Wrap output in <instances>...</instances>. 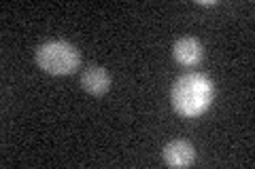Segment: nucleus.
I'll return each mask as SVG.
<instances>
[{
    "label": "nucleus",
    "mask_w": 255,
    "mask_h": 169,
    "mask_svg": "<svg viewBox=\"0 0 255 169\" xmlns=\"http://www.w3.org/2000/svg\"><path fill=\"white\" fill-rule=\"evenodd\" d=\"M213 83L204 74H185L172 87V106L183 116H200L213 102Z\"/></svg>",
    "instance_id": "1"
},
{
    "label": "nucleus",
    "mask_w": 255,
    "mask_h": 169,
    "mask_svg": "<svg viewBox=\"0 0 255 169\" xmlns=\"http://www.w3.org/2000/svg\"><path fill=\"white\" fill-rule=\"evenodd\" d=\"M36 63L47 74L66 76V74H73L79 68L81 55H79L77 47H73L70 43L53 40V43H45L36 49Z\"/></svg>",
    "instance_id": "2"
},
{
    "label": "nucleus",
    "mask_w": 255,
    "mask_h": 169,
    "mask_svg": "<svg viewBox=\"0 0 255 169\" xmlns=\"http://www.w3.org/2000/svg\"><path fill=\"white\" fill-rule=\"evenodd\" d=\"M194 159H196V150L185 140H174L164 148V161L170 167H187L194 163Z\"/></svg>",
    "instance_id": "3"
},
{
    "label": "nucleus",
    "mask_w": 255,
    "mask_h": 169,
    "mask_svg": "<svg viewBox=\"0 0 255 169\" xmlns=\"http://www.w3.org/2000/svg\"><path fill=\"white\" fill-rule=\"evenodd\" d=\"M172 55H174V59H177L181 66H196V63L202 61L204 51H202L200 40H196V38H181V40L174 43Z\"/></svg>",
    "instance_id": "4"
},
{
    "label": "nucleus",
    "mask_w": 255,
    "mask_h": 169,
    "mask_svg": "<svg viewBox=\"0 0 255 169\" xmlns=\"http://www.w3.org/2000/svg\"><path fill=\"white\" fill-rule=\"evenodd\" d=\"M81 87L92 95H105L111 87V76L102 66H90L81 74Z\"/></svg>",
    "instance_id": "5"
}]
</instances>
